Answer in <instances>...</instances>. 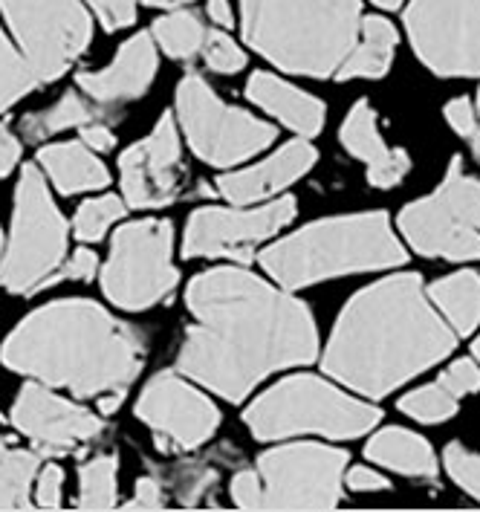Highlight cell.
<instances>
[{"instance_id":"cell-38","label":"cell","mask_w":480,"mask_h":512,"mask_svg":"<svg viewBox=\"0 0 480 512\" xmlns=\"http://www.w3.org/2000/svg\"><path fill=\"white\" fill-rule=\"evenodd\" d=\"M232 498L243 510H264V484L258 472H240L232 481Z\"/></svg>"},{"instance_id":"cell-5","label":"cell","mask_w":480,"mask_h":512,"mask_svg":"<svg viewBox=\"0 0 480 512\" xmlns=\"http://www.w3.org/2000/svg\"><path fill=\"white\" fill-rule=\"evenodd\" d=\"M405 249L385 215H350L319 220L264 249V270L287 290L327 281L347 272L397 267Z\"/></svg>"},{"instance_id":"cell-16","label":"cell","mask_w":480,"mask_h":512,"mask_svg":"<svg viewBox=\"0 0 480 512\" xmlns=\"http://www.w3.org/2000/svg\"><path fill=\"white\" fill-rule=\"evenodd\" d=\"M12 423L41 446L70 449L102 432V420L87 408L55 397L44 382L24 385L18 403L12 408Z\"/></svg>"},{"instance_id":"cell-14","label":"cell","mask_w":480,"mask_h":512,"mask_svg":"<svg viewBox=\"0 0 480 512\" xmlns=\"http://www.w3.org/2000/svg\"><path fill=\"white\" fill-rule=\"evenodd\" d=\"M136 414L180 449L203 446L220 423L217 408L177 374L151 379L136 403Z\"/></svg>"},{"instance_id":"cell-33","label":"cell","mask_w":480,"mask_h":512,"mask_svg":"<svg viewBox=\"0 0 480 512\" xmlns=\"http://www.w3.org/2000/svg\"><path fill=\"white\" fill-rule=\"evenodd\" d=\"M437 194H440V197H443L466 223H472L480 232V183L478 180H472V177H466L457 160H454V165L449 168V174H446V180H443V186L437 189Z\"/></svg>"},{"instance_id":"cell-30","label":"cell","mask_w":480,"mask_h":512,"mask_svg":"<svg viewBox=\"0 0 480 512\" xmlns=\"http://www.w3.org/2000/svg\"><path fill=\"white\" fill-rule=\"evenodd\" d=\"M116 504V458L102 455L81 466V510H110Z\"/></svg>"},{"instance_id":"cell-8","label":"cell","mask_w":480,"mask_h":512,"mask_svg":"<svg viewBox=\"0 0 480 512\" xmlns=\"http://www.w3.org/2000/svg\"><path fill=\"white\" fill-rule=\"evenodd\" d=\"M174 232L168 220L125 223L110 249L102 284L107 298L122 310H148L177 287L171 264Z\"/></svg>"},{"instance_id":"cell-3","label":"cell","mask_w":480,"mask_h":512,"mask_svg":"<svg viewBox=\"0 0 480 512\" xmlns=\"http://www.w3.org/2000/svg\"><path fill=\"white\" fill-rule=\"evenodd\" d=\"M0 359L6 368L79 397L125 391L142 368V339L96 301H55L18 324Z\"/></svg>"},{"instance_id":"cell-49","label":"cell","mask_w":480,"mask_h":512,"mask_svg":"<svg viewBox=\"0 0 480 512\" xmlns=\"http://www.w3.org/2000/svg\"><path fill=\"white\" fill-rule=\"evenodd\" d=\"M475 356H478V362H480V336H478V342H475Z\"/></svg>"},{"instance_id":"cell-10","label":"cell","mask_w":480,"mask_h":512,"mask_svg":"<svg viewBox=\"0 0 480 512\" xmlns=\"http://www.w3.org/2000/svg\"><path fill=\"white\" fill-rule=\"evenodd\" d=\"M177 113L194 154L217 168L243 162L275 139V128L258 122L246 110L223 105L200 76H186L180 81Z\"/></svg>"},{"instance_id":"cell-27","label":"cell","mask_w":480,"mask_h":512,"mask_svg":"<svg viewBox=\"0 0 480 512\" xmlns=\"http://www.w3.org/2000/svg\"><path fill=\"white\" fill-rule=\"evenodd\" d=\"M154 38L162 47V53H168L171 58H191L203 50L206 27L200 24L194 12L174 9L171 15H165L154 24Z\"/></svg>"},{"instance_id":"cell-19","label":"cell","mask_w":480,"mask_h":512,"mask_svg":"<svg viewBox=\"0 0 480 512\" xmlns=\"http://www.w3.org/2000/svg\"><path fill=\"white\" fill-rule=\"evenodd\" d=\"M313 162H316V148L310 142L298 139V142L284 145L278 154H272L269 160L255 168L220 177L217 186L226 200H232L235 206H246V203L264 200V197H272L281 189L293 186L301 174H307L313 168Z\"/></svg>"},{"instance_id":"cell-23","label":"cell","mask_w":480,"mask_h":512,"mask_svg":"<svg viewBox=\"0 0 480 512\" xmlns=\"http://www.w3.org/2000/svg\"><path fill=\"white\" fill-rule=\"evenodd\" d=\"M397 53V29L385 18H365L362 24V41H356V47L350 50L342 67L336 70V76L342 81L347 79H382L394 61Z\"/></svg>"},{"instance_id":"cell-20","label":"cell","mask_w":480,"mask_h":512,"mask_svg":"<svg viewBox=\"0 0 480 512\" xmlns=\"http://www.w3.org/2000/svg\"><path fill=\"white\" fill-rule=\"evenodd\" d=\"M342 145L368 162V180L376 189H394L411 168V157L402 148H388L376 131V113L368 102H356L342 125Z\"/></svg>"},{"instance_id":"cell-4","label":"cell","mask_w":480,"mask_h":512,"mask_svg":"<svg viewBox=\"0 0 480 512\" xmlns=\"http://www.w3.org/2000/svg\"><path fill=\"white\" fill-rule=\"evenodd\" d=\"M243 38L275 67L333 76L362 32L359 0H240Z\"/></svg>"},{"instance_id":"cell-17","label":"cell","mask_w":480,"mask_h":512,"mask_svg":"<svg viewBox=\"0 0 480 512\" xmlns=\"http://www.w3.org/2000/svg\"><path fill=\"white\" fill-rule=\"evenodd\" d=\"M402 235L420 255H437L449 261H472L480 258V232L454 212L452 206L431 194L405 206L400 215Z\"/></svg>"},{"instance_id":"cell-51","label":"cell","mask_w":480,"mask_h":512,"mask_svg":"<svg viewBox=\"0 0 480 512\" xmlns=\"http://www.w3.org/2000/svg\"><path fill=\"white\" fill-rule=\"evenodd\" d=\"M478 113H480V96H478Z\"/></svg>"},{"instance_id":"cell-6","label":"cell","mask_w":480,"mask_h":512,"mask_svg":"<svg viewBox=\"0 0 480 512\" xmlns=\"http://www.w3.org/2000/svg\"><path fill=\"white\" fill-rule=\"evenodd\" d=\"M379 423V408L353 400L319 377H290L246 408V426L258 440L293 434H324L333 440L359 437Z\"/></svg>"},{"instance_id":"cell-1","label":"cell","mask_w":480,"mask_h":512,"mask_svg":"<svg viewBox=\"0 0 480 512\" xmlns=\"http://www.w3.org/2000/svg\"><path fill=\"white\" fill-rule=\"evenodd\" d=\"M188 327L177 368L238 403L272 371L316 359L310 310L246 270H212L188 287Z\"/></svg>"},{"instance_id":"cell-11","label":"cell","mask_w":480,"mask_h":512,"mask_svg":"<svg viewBox=\"0 0 480 512\" xmlns=\"http://www.w3.org/2000/svg\"><path fill=\"white\" fill-rule=\"evenodd\" d=\"M347 455L330 446L293 443L267 452L258 463L264 510H330L342 495Z\"/></svg>"},{"instance_id":"cell-34","label":"cell","mask_w":480,"mask_h":512,"mask_svg":"<svg viewBox=\"0 0 480 512\" xmlns=\"http://www.w3.org/2000/svg\"><path fill=\"white\" fill-rule=\"evenodd\" d=\"M203 58H206V64L217 70V73H238L246 67V55L240 50L238 44L226 35V32H220V29H212V32H206V41H203Z\"/></svg>"},{"instance_id":"cell-43","label":"cell","mask_w":480,"mask_h":512,"mask_svg":"<svg viewBox=\"0 0 480 512\" xmlns=\"http://www.w3.org/2000/svg\"><path fill=\"white\" fill-rule=\"evenodd\" d=\"M81 139L84 145H90L93 151H110L116 136L110 134L105 122H90V125H81Z\"/></svg>"},{"instance_id":"cell-28","label":"cell","mask_w":480,"mask_h":512,"mask_svg":"<svg viewBox=\"0 0 480 512\" xmlns=\"http://www.w3.org/2000/svg\"><path fill=\"white\" fill-rule=\"evenodd\" d=\"M35 475H38V455L3 452L0 455V510H27Z\"/></svg>"},{"instance_id":"cell-25","label":"cell","mask_w":480,"mask_h":512,"mask_svg":"<svg viewBox=\"0 0 480 512\" xmlns=\"http://www.w3.org/2000/svg\"><path fill=\"white\" fill-rule=\"evenodd\" d=\"M428 298L440 307L454 333L466 336L480 322V278L475 272H457L428 287Z\"/></svg>"},{"instance_id":"cell-31","label":"cell","mask_w":480,"mask_h":512,"mask_svg":"<svg viewBox=\"0 0 480 512\" xmlns=\"http://www.w3.org/2000/svg\"><path fill=\"white\" fill-rule=\"evenodd\" d=\"M125 215V203L116 197V194H105V197H96V200H87L76 212L73 220V232L76 238L84 243H96L105 238V232Z\"/></svg>"},{"instance_id":"cell-41","label":"cell","mask_w":480,"mask_h":512,"mask_svg":"<svg viewBox=\"0 0 480 512\" xmlns=\"http://www.w3.org/2000/svg\"><path fill=\"white\" fill-rule=\"evenodd\" d=\"M99 270V261L90 249H79L64 267H58L53 281H61V278H76V281H90L93 275Z\"/></svg>"},{"instance_id":"cell-26","label":"cell","mask_w":480,"mask_h":512,"mask_svg":"<svg viewBox=\"0 0 480 512\" xmlns=\"http://www.w3.org/2000/svg\"><path fill=\"white\" fill-rule=\"evenodd\" d=\"M105 108L99 105H87L79 93H64L53 108L32 113L24 122V136L38 142V139H50L53 134H61L67 128H81L90 122H102Z\"/></svg>"},{"instance_id":"cell-9","label":"cell","mask_w":480,"mask_h":512,"mask_svg":"<svg viewBox=\"0 0 480 512\" xmlns=\"http://www.w3.org/2000/svg\"><path fill=\"white\" fill-rule=\"evenodd\" d=\"M6 24L38 81H55L90 44L84 0H0Z\"/></svg>"},{"instance_id":"cell-48","label":"cell","mask_w":480,"mask_h":512,"mask_svg":"<svg viewBox=\"0 0 480 512\" xmlns=\"http://www.w3.org/2000/svg\"><path fill=\"white\" fill-rule=\"evenodd\" d=\"M374 3L379 6V9H397L402 0H374Z\"/></svg>"},{"instance_id":"cell-32","label":"cell","mask_w":480,"mask_h":512,"mask_svg":"<svg viewBox=\"0 0 480 512\" xmlns=\"http://www.w3.org/2000/svg\"><path fill=\"white\" fill-rule=\"evenodd\" d=\"M400 408L420 423H443V420L454 417L457 397L449 394L440 382H431L426 388H417L408 397H402Z\"/></svg>"},{"instance_id":"cell-18","label":"cell","mask_w":480,"mask_h":512,"mask_svg":"<svg viewBox=\"0 0 480 512\" xmlns=\"http://www.w3.org/2000/svg\"><path fill=\"white\" fill-rule=\"evenodd\" d=\"M157 73V47L151 41V35H134L116 61L99 70V73H79L81 93L99 105V108H113V105H125L131 99H139L148 84L154 81Z\"/></svg>"},{"instance_id":"cell-24","label":"cell","mask_w":480,"mask_h":512,"mask_svg":"<svg viewBox=\"0 0 480 512\" xmlns=\"http://www.w3.org/2000/svg\"><path fill=\"white\" fill-rule=\"evenodd\" d=\"M365 455L382 463L400 475H417V478H428L434 475L437 463H434V452L420 434L405 432V429H385V432L374 434L368 440Z\"/></svg>"},{"instance_id":"cell-35","label":"cell","mask_w":480,"mask_h":512,"mask_svg":"<svg viewBox=\"0 0 480 512\" xmlns=\"http://www.w3.org/2000/svg\"><path fill=\"white\" fill-rule=\"evenodd\" d=\"M446 469L457 484L480 501V455L454 443L446 449Z\"/></svg>"},{"instance_id":"cell-44","label":"cell","mask_w":480,"mask_h":512,"mask_svg":"<svg viewBox=\"0 0 480 512\" xmlns=\"http://www.w3.org/2000/svg\"><path fill=\"white\" fill-rule=\"evenodd\" d=\"M131 507H139V510H157V507H162L160 484L151 481V478H142L136 484V495L134 501H131Z\"/></svg>"},{"instance_id":"cell-42","label":"cell","mask_w":480,"mask_h":512,"mask_svg":"<svg viewBox=\"0 0 480 512\" xmlns=\"http://www.w3.org/2000/svg\"><path fill=\"white\" fill-rule=\"evenodd\" d=\"M347 486L356 489V492H376V489H385L388 481H385L379 472H374V469L356 466V469H350V475H347Z\"/></svg>"},{"instance_id":"cell-47","label":"cell","mask_w":480,"mask_h":512,"mask_svg":"<svg viewBox=\"0 0 480 512\" xmlns=\"http://www.w3.org/2000/svg\"><path fill=\"white\" fill-rule=\"evenodd\" d=\"M148 6H157V9H180L186 3H194V0H145Z\"/></svg>"},{"instance_id":"cell-22","label":"cell","mask_w":480,"mask_h":512,"mask_svg":"<svg viewBox=\"0 0 480 512\" xmlns=\"http://www.w3.org/2000/svg\"><path fill=\"white\" fill-rule=\"evenodd\" d=\"M38 162L50 174L53 186L61 194H79V191L105 189L110 183V174L102 162L96 160L93 148L84 142H61V145H47Z\"/></svg>"},{"instance_id":"cell-12","label":"cell","mask_w":480,"mask_h":512,"mask_svg":"<svg viewBox=\"0 0 480 512\" xmlns=\"http://www.w3.org/2000/svg\"><path fill=\"white\" fill-rule=\"evenodd\" d=\"M405 27L437 76H480V0H411Z\"/></svg>"},{"instance_id":"cell-37","label":"cell","mask_w":480,"mask_h":512,"mask_svg":"<svg viewBox=\"0 0 480 512\" xmlns=\"http://www.w3.org/2000/svg\"><path fill=\"white\" fill-rule=\"evenodd\" d=\"M449 394L454 397H463V394H472L480 388V371L472 359H457L452 368H446L440 379H437Z\"/></svg>"},{"instance_id":"cell-15","label":"cell","mask_w":480,"mask_h":512,"mask_svg":"<svg viewBox=\"0 0 480 512\" xmlns=\"http://www.w3.org/2000/svg\"><path fill=\"white\" fill-rule=\"evenodd\" d=\"M183 154H180V134L171 116H162L154 134L122 154V191L128 206L134 209H154L165 206L177 197L180 177H183Z\"/></svg>"},{"instance_id":"cell-46","label":"cell","mask_w":480,"mask_h":512,"mask_svg":"<svg viewBox=\"0 0 480 512\" xmlns=\"http://www.w3.org/2000/svg\"><path fill=\"white\" fill-rule=\"evenodd\" d=\"M209 18H212L217 27H232V9L226 0H209Z\"/></svg>"},{"instance_id":"cell-7","label":"cell","mask_w":480,"mask_h":512,"mask_svg":"<svg viewBox=\"0 0 480 512\" xmlns=\"http://www.w3.org/2000/svg\"><path fill=\"white\" fill-rule=\"evenodd\" d=\"M67 252V223L55 209L47 183L35 165H24L15 191L12 235L0 264V284L9 293L29 296L53 284Z\"/></svg>"},{"instance_id":"cell-39","label":"cell","mask_w":480,"mask_h":512,"mask_svg":"<svg viewBox=\"0 0 480 512\" xmlns=\"http://www.w3.org/2000/svg\"><path fill=\"white\" fill-rule=\"evenodd\" d=\"M446 119H449V125H452L460 136H466V139H472V142H478L480 139L478 116H475L469 99H454V102H449V105H446Z\"/></svg>"},{"instance_id":"cell-29","label":"cell","mask_w":480,"mask_h":512,"mask_svg":"<svg viewBox=\"0 0 480 512\" xmlns=\"http://www.w3.org/2000/svg\"><path fill=\"white\" fill-rule=\"evenodd\" d=\"M41 81L32 73L29 61L18 53L0 29V110L12 108L18 99L32 93Z\"/></svg>"},{"instance_id":"cell-40","label":"cell","mask_w":480,"mask_h":512,"mask_svg":"<svg viewBox=\"0 0 480 512\" xmlns=\"http://www.w3.org/2000/svg\"><path fill=\"white\" fill-rule=\"evenodd\" d=\"M61 484H64V475L58 466H47L38 472V484H35V504L38 507H61Z\"/></svg>"},{"instance_id":"cell-36","label":"cell","mask_w":480,"mask_h":512,"mask_svg":"<svg viewBox=\"0 0 480 512\" xmlns=\"http://www.w3.org/2000/svg\"><path fill=\"white\" fill-rule=\"evenodd\" d=\"M136 3L139 0H87V6L93 9V15L107 32L131 27L136 21Z\"/></svg>"},{"instance_id":"cell-45","label":"cell","mask_w":480,"mask_h":512,"mask_svg":"<svg viewBox=\"0 0 480 512\" xmlns=\"http://www.w3.org/2000/svg\"><path fill=\"white\" fill-rule=\"evenodd\" d=\"M18 160H21V142L6 128H0V174H9Z\"/></svg>"},{"instance_id":"cell-13","label":"cell","mask_w":480,"mask_h":512,"mask_svg":"<svg viewBox=\"0 0 480 512\" xmlns=\"http://www.w3.org/2000/svg\"><path fill=\"white\" fill-rule=\"evenodd\" d=\"M295 215L293 197H281L264 209L229 212V209H200L186 226L183 252L188 258H238L249 261L255 243L272 238Z\"/></svg>"},{"instance_id":"cell-21","label":"cell","mask_w":480,"mask_h":512,"mask_svg":"<svg viewBox=\"0 0 480 512\" xmlns=\"http://www.w3.org/2000/svg\"><path fill=\"white\" fill-rule=\"evenodd\" d=\"M246 96L258 108L278 116L287 128H293L295 134L316 136L321 131V125H324V105L319 99L301 93L298 87L281 81L278 76L255 73L246 84Z\"/></svg>"},{"instance_id":"cell-50","label":"cell","mask_w":480,"mask_h":512,"mask_svg":"<svg viewBox=\"0 0 480 512\" xmlns=\"http://www.w3.org/2000/svg\"><path fill=\"white\" fill-rule=\"evenodd\" d=\"M3 452H6V446H3V440H0V455H3Z\"/></svg>"},{"instance_id":"cell-2","label":"cell","mask_w":480,"mask_h":512,"mask_svg":"<svg viewBox=\"0 0 480 512\" xmlns=\"http://www.w3.org/2000/svg\"><path fill=\"white\" fill-rule=\"evenodd\" d=\"M452 348L454 333L434 313L420 275L408 272L350 298L330 336L324 371L359 394L382 397Z\"/></svg>"}]
</instances>
